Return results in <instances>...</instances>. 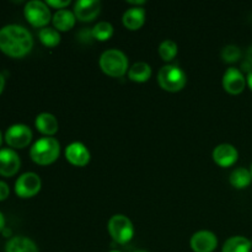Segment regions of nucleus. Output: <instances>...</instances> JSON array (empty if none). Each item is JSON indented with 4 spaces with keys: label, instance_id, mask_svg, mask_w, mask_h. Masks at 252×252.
<instances>
[{
    "label": "nucleus",
    "instance_id": "nucleus-10",
    "mask_svg": "<svg viewBox=\"0 0 252 252\" xmlns=\"http://www.w3.org/2000/svg\"><path fill=\"white\" fill-rule=\"evenodd\" d=\"M21 166V160L16 152L12 149H0V175L11 177L16 174Z\"/></svg>",
    "mask_w": 252,
    "mask_h": 252
},
{
    "label": "nucleus",
    "instance_id": "nucleus-4",
    "mask_svg": "<svg viewBox=\"0 0 252 252\" xmlns=\"http://www.w3.org/2000/svg\"><path fill=\"white\" fill-rule=\"evenodd\" d=\"M158 81L164 90L177 93L182 90L187 83V76L181 68L176 65H164L158 74Z\"/></svg>",
    "mask_w": 252,
    "mask_h": 252
},
{
    "label": "nucleus",
    "instance_id": "nucleus-18",
    "mask_svg": "<svg viewBox=\"0 0 252 252\" xmlns=\"http://www.w3.org/2000/svg\"><path fill=\"white\" fill-rule=\"evenodd\" d=\"M52 21H53V25L54 27H56V30L65 32L73 29L74 25H75L76 17L75 15H74V12L63 9V10H58V11L53 15Z\"/></svg>",
    "mask_w": 252,
    "mask_h": 252
},
{
    "label": "nucleus",
    "instance_id": "nucleus-1",
    "mask_svg": "<svg viewBox=\"0 0 252 252\" xmlns=\"http://www.w3.org/2000/svg\"><path fill=\"white\" fill-rule=\"evenodd\" d=\"M33 38L30 31L20 25H6L0 29V51L12 58H22L31 52Z\"/></svg>",
    "mask_w": 252,
    "mask_h": 252
},
{
    "label": "nucleus",
    "instance_id": "nucleus-12",
    "mask_svg": "<svg viewBox=\"0 0 252 252\" xmlns=\"http://www.w3.org/2000/svg\"><path fill=\"white\" fill-rule=\"evenodd\" d=\"M101 2L98 0H79L74 4V15L80 21H93L98 16Z\"/></svg>",
    "mask_w": 252,
    "mask_h": 252
},
{
    "label": "nucleus",
    "instance_id": "nucleus-30",
    "mask_svg": "<svg viewBox=\"0 0 252 252\" xmlns=\"http://www.w3.org/2000/svg\"><path fill=\"white\" fill-rule=\"evenodd\" d=\"M246 83H248L249 88L252 90V69L248 73V78H246Z\"/></svg>",
    "mask_w": 252,
    "mask_h": 252
},
{
    "label": "nucleus",
    "instance_id": "nucleus-27",
    "mask_svg": "<svg viewBox=\"0 0 252 252\" xmlns=\"http://www.w3.org/2000/svg\"><path fill=\"white\" fill-rule=\"evenodd\" d=\"M10 194V189L7 186V184H5L4 181H0V202L5 201V199L9 197Z\"/></svg>",
    "mask_w": 252,
    "mask_h": 252
},
{
    "label": "nucleus",
    "instance_id": "nucleus-31",
    "mask_svg": "<svg viewBox=\"0 0 252 252\" xmlns=\"http://www.w3.org/2000/svg\"><path fill=\"white\" fill-rule=\"evenodd\" d=\"M4 88H5V78L2 76V74H0V95H1L2 91H4Z\"/></svg>",
    "mask_w": 252,
    "mask_h": 252
},
{
    "label": "nucleus",
    "instance_id": "nucleus-23",
    "mask_svg": "<svg viewBox=\"0 0 252 252\" xmlns=\"http://www.w3.org/2000/svg\"><path fill=\"white\" fill-rule=\"evenodd\" d=\"M91 32H93L94 38L97 39V41H107V39H110L113 36V26L110 22L101 21L94 26Z\"/></svg>",
    "mask_w": 252,
    "mask_h": 252
},
{
    "label": "nucleus",
    "instance_id": "nucleus-9",
    "mask_svg": "<svg viewBox=\"0 0 252 252\" xmlns=\"http://www.w3.org/2000/svg\"><path fill=\"white\" fill-rule=\"evenodd\" d=\"M189 244L194 252H213L218 246V239L212 231L201 230L192 235Z\"/></svg>",
    "mask_w": 252,
    "mask_h": 252
},
{
    "label": "nucleus",
    "instance_id": "nucleus-19",
    "mask_svg": "<svg viewBox=\"0 0 252 252\" xmlns=\"http://www.w3.org/2000/svg\"><path fill=\"white\" fill-rule=\"evenodd\" d=\"M252 241L245 236H233L224 243L221 252H251Z\"/></svg>",
    "mask_w": 252,
    "mask_h": 252
},
{
    "label": "nucleus",
    "instance_id": "nucleus-24",
    "mask_svg": "<svg viewBox=\"0 0 252 252\" xmlns=\"http://www.w3.org/2000/svg\"><path fill=\"white\" fill-rule=\"evenodd\" d=\"M159 54L162 58V61H172L177 54L176 42L171 41V39H165V41H162L161 44L159 46Z\"/></svg>",
    "mask_w": 252,
    "mask_h": 252
},
{
    "label": "nucleus",
    "instance_id": "nucleus-36",
    "mask_svg": "<svg viewBox=\"0 0 252 252\" xmlns=\"http://www.w3.org/2000/svg\"><path fill=\"white\" fill-rule=\"evenodd\" d=\"M110 252H121V251H118V250H112V251H110Z\"/></svg>",
    "mask_w": 252,
    "mask_h": 252
},
{
    "label": "nucleus",
    "instance_id": "nucleus-7",
    "mask_svg": "<svg viewBox=\"0 0 252 252\" xmlns=\"http://www.w3.org/2000/svg\"><path fill=\"white\" fill-rule=\"evenodd\" d=\"M41 179L34 172H25L15 182V193L20 198H31L41 191Z\"/></svg>",
    "mask_w": 252,
    "mask_h": 252
},
{
    "label": "nucleus",
    "instance_id": "nucleus-6",
    "mask_svg": "<svg viewBox=\"0 0 252 252\" xmlns=\"http://www.w3.org/2000/svg\"><path fill=\"white\" fill-rule=\"evenodd\" d=\"M25 17L33 27H43L51 21V11L46 2L41 0H31L25 5Z\"/></svg>",
    "mask_w": 252,
    "mask_h": 252
},
{
    "label": "nucleus",
    "instance_id": "nucleus-32",
    "mask_svg": "<svg viewBox=\"0 0 252 252\" xmlns=\"http://www.w3.org/2000/svg\"><path fill=\"white\" fill-rule=\"evenodd\" d=\"M2 235H4L5 238H9V236H11V230H9V229L5 228L4 230H2Z\"/></svg>",
    "mask_w": 252,
    "mask_h": 252
},
{
    "label": "nucleus",
    "instance_id": "nucleus-2",
    "mask_svg": "<svg viewBox=\"0 0 252 252\" xmlns=\"http://www.w3.org/2000/svg\"><path fill=\"white\" fill-rule=\"evenodd\" d=\"M61 145L53 137H43L37 140L30 150V157L36 164L49 165L53 164L59 157Z\"/></svg>",
    "mask_w": 252,
    "mask_h": 252
},
{
    "label": "nucleus",
    "instance_id": "nucleus-29",
    "mask_svg": "<svg viewBox=\"0 0 252 252\" xmlns=\"http://www.w3.org/2000/svg\"><path fill=\"white\" fill-rule=\"evenodd\" d=\"M5 228H6V226H5V218L4 216H2L1 212H0V233H2V230H4Z\"/></svg>",
    "mask_w": 252,
    "mask_h": 252
},
{
    "label": "nucleus",
    "instance_id": "nucleus-26",
    "mask_svg": "<svg viewBox=\"0 0 252 252\" xmlns=\"http://www.w3.org/2000/svg\"><path fill=\"white\" fill-rule=\"evenodd\" d=\"M46 4L52 7H56V9L58 10H63L64 7L68 6V5L70 4V1H69V0H63V1H61V0H47Z\"/></svg>",
    "mask_w": 252,
    "mask_h": 252
},
{
    "label": "nucleus",
    "instance_id": "nucleus-5",
    "mask_svg": "<svg viewBox=\"0 0 252 252\" xmlns=\"http://www.w3.org/2000/svg\"><path fill=\"white\" fill-rule=\"evenodd\" d=\"M108 233L117 244L125 245L134 236V226L129 218L123 214H116L108 220Z\"/></svg>",
    "mask_w": 252,
    "mask_h": 252
},
{
    "label": "nucleus",
    "instance_id": "nucleus-25",
    "mask_svg": "<svg viewBox=\"0 0 252 252\" xmlns=\"http://www.w3.org/2000/svg\"><path fill=\"white\" fill-rule=\"evenodd\" d=\"M221 58L225 63H235L241 58V51L238 46L229 44L221 51Z\"/></svg>",
    "mask_w": 252,
    "mask_h": 252
},
{
    "label": "nucleus",
    "instance_id": "nucleus-37",
    "mask_svg": "<svg viewBox=\"0 0 252 252\" xmlns=\"http://www.w3.org/2000/svg\"><path fill=\"white\" fill-rule=\"evenodd\" d=\"M250 172H251V176H252V164H251V170H250Z\"/></svg>",
    "mask_w": 252,
    "mask_h": 252
},
{
    "label": "nucleus",
    "instance_id": "nucleus-20",
    "mask_svg": "<svg viewBox=\"0 0 252 252\" xmlns=\"http://www.w3.org/2000/svg\"><path fill=\"white\" fill-rule=\"evenodd\" d=\"M128 76L132 81L135 83H145L152 76V68L149 64L144 63V62H138V63L133 64L132 68L128 71Z\"/></svg>",
    "mask_w": 252,
    "mask_h": 252
},
{
    "label": "nucleus",
    "instance_id": "nucleus-14",
    "mask_svg": "<svg viewBox=\"0 0 252 252\" xmlns=\"http://www.w3.org/2000/svg\"><path fill=\"white\" fill-rule=\"evenodd\" d=\"M239 153L236 148L231 144H220L213 150V160L217 165L221 167L233 166L238 161Z\"/></svg>",
    "mask_w": 252,
    "mask_h": 252
},
{
    "label": "nucleus",
    "instance_id": "nucleus-13",
    "mask_svg": "<svg viewBox=\"0 0 252 252\" xmlns=\"http://www.w3.org/2000/svg\"><path fill=\"white\" fill-rule=\"evenodd\" d=\"M65 158L74 166H85L90 161V152L83 143L74 142L65 149Z\"/></svg>",
    "mask_w": 252,
    "mask_h": 252
},
{
    "label": "nucleus",
    "instance_id": "nucleus-16",
    "mask_svg": "<svg viewBox=\"0 0 252 252\" xmlns=\"http://www.w3.org/2000/svg\"><path fill=\"white\" fill-rule=\"evenodd\" d=\"M123 25L130 31L140 29L145 22V10L143 7H129L127 11L123 14L122 17Z\"/></svg>",
    "mask_w": 252,
    "mask_h": 252
},
{
    "label": "nucleus",
    "instance_id": "nucleus-15",
    "mask_svg": "<svg viewBox=\"0 0 252 252\" xmlns=\"http://www.w3.org/2000/svg\"><path fill=\"white\" fill-rule=\"evenodd\" d=\"M34 125H36V128L38 132H41L42 134L47 135V137H52V135L56 134L58 132V121L54 117L52 113H39L36 117V121H34Z\"/></svg>",
    "mask_w": 252,
    "mask_h": 252
},
{
    "label": "nucleus",
    "instance_id": "nucleus-8",
    "mask_svg": "<svg viewBox=\"0 0 252 252\" xmlns=\"http://www.w3.org/2000/svg\"><path fill=\"white\" fill-rule=\"evenodd\" d=\"M5 142L10 148L24 149L31 143L32 130L26 125H12L5 132Z\"/></svg>",
    "mask_w": 252,
    "mask_h": 252
},
{
    "label": "nucleus",
    "instance_id": "nucleus-11",
    "mask_svg": "<svg viewBox=\"0 0 252 252\" xmlns=\"http://www.w3.org/2000/svg\"><path fill=\"white\" fill-rule=\"evenodd\" d=\"M246 86V79L244 74L236 68H229L223 76V88L231 95H238L244 91Z\"/></svg>",
    "mask_w": 252,
    "mask_h": 252
},
{
    "label": "nucleus",
    "instance_id": "nucleus-17",
    "mask_svg": "<svg viewBox=\"0 0 252 252\" xmlns=\"http://www.w3.org/2000/svg\"><path fill=\"white\" fill-rule=\"evenodd\" d=\"M5 252H38L36 244L25 236H14L5 246Z\"/></svg>",
    "mask_w": 252,
    "mask_h": 252
},
{
    "label": "nucleus",
    "instance_id": "nucleus-34",
    "mask_svg": "<svg viewBox=\"0 0 252 252\" xmlns=\"http://www.w3.org/2000/svg\"><path fill=\"white\" fill-rule=\"evenodd\" d=\"M1 144H2V133L1 130H0V147H1Z\"/></svg>",
    "mask_w": 252,
    "mask_h": 252
},
{
    "label": "nucleus",
    "instance_id": "nucleus-28",
    "mask_svg": "<svg viewBox=\"0 0 252 252\" xmlns=\"http://www.w3.org/2000/svg\"><path fill=\"white\" fill-rule=\"evenodd\" d=\"M246 61H248V63L252 66V46L249 47L248 53H246Z\"/></svg>",
    "mask_w": 252,
    "mask_h": 252
},
{
    "label": "nucleus",
    "instance_id": "nucleus-22",
    "mask_svg": "<svg viewBox=\"0 0 252 252\" xmlns=\"http://www.w3.org/2000/svg\"><path fill=\"white\" fill-rule=\"evenodd\" d=\"M38 38L46 47H56L61 42V34L56 29L44 27L38 32Z\"/></svg>",
    "mask_w": 252,
    "mask_h": 252
},
{
    "label": "nucleus",
    "instance_id": "nucleus-35",
    "mask_svg": "<svg viewBox=\"0 0 252 252\" xmlns=\"http://www.w3.org/2000/svg\"><path fill=\"white\" fill-rule=\"evenodd\" d=\"M134 252H148V251H145V250H138V251H134Z\"/></svg>",
    "mask_w": 252,
    "mask_h": 252
},
{
    "label": "nucleus",
    "instance_id": "nucleus-3",
    "mask_svg": "<svg viewBox=\"0 0 252 252\" xmlns=\"http://www.w3.org/2000/svg\"><path fill=\"white\" fill-rule=\"evenodd\" d=\"M102 71L112 78H121L127 73L128 58L120 49H107L100 57Z\"/></svg>",
    "mask_w": 252,
    "mask_h": 252
},
{
    "label": "nucleus",
    "instance_id": "nucleus-21",
    "mask_svg": "<svg viewBox=\"0 0 252 252\" xmlns=\"http://www.w3.org/2000/svg\"><path fill=\"white\" fill-rule=\"evenodd\" d=\"M252 176L251 172L249 171L245 167H239V169H235L230 174V184L231 186L235 187L238 189H246L249 185L251 184Z\"/></svg>",
    "mask_w": 252,
    "mask_h": 252
},
{
    "label": "nucleus",
    "instance_id": "nucleus-33",
    "mask_svg": "<svg viewBox=\"0 0 252 252\" xmlns=\"http://www.w3.org/2000/svg\"><path fill=\"white\" fill-rule=\"evenodd\" d=\"M129 4H133V5H143V4H145V1L144 0H138V1H133V0H129Z\"/></svg>",
    "mask_w": 252,
    "mask_h": 252
}]
</instances>
